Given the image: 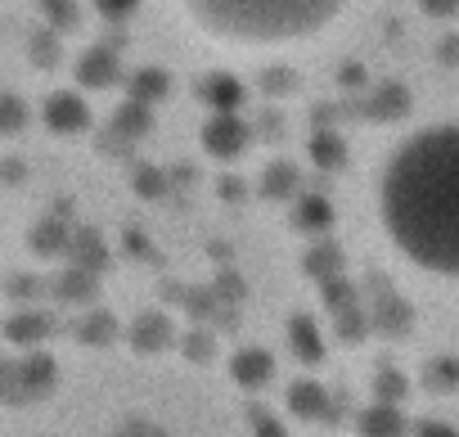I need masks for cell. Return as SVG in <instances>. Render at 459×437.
<instances>
[{"mask_svg": "<svg viewBox=\"0 0 459 437\" xmlns=\"http://www.w3.org/2000/svg\"><path fill=\"white\" fill-rule=\"evenodd\" d=\"M378 216L410 267L459 280V122L396 144L378 180Z\"/></svg>", "mask_w": 459, "mask_h": 437, "instance_id": "1", "label": "cell"}, {"mask_svg": "<svg viewBox=\"0 0 459 437\" xmlns=\"http://www.w3.org/2000/svg\"><path fill=\"white\" fill-rule=\"evenodd\" d=\"M347 0H180L185 19L225 46H293L342 14Z\"/></svg>", "mask_w": 459, "mask_h": 437, "instance_id": "2", "label": "cell"}, {"mask_svg": "<svg viewBox=\"0 0 459 437\" xmlns=\"http://www.w3.org/2000/svg\"><path fill=\"white\" fill-rule=\"evenodd\" d=\"M50 388H55V356H46V352H37V347H23V356L5 361V374H0V392H5L10 406L41 401Z\"/></svg>", "mask_w": 459, "mask_h": 437, "instance_id": "3", "label": "cell"}, {"mask_svg": "<svg viewBox=\"0 0 459 437\" xmlns=\"http://www.w3.org/2000/svg\"><path fill=\"white\" fill-rule=\"evenodd\" d=\"M248 140H253V127H248L239 113H212L207 127H203V149H207L212 158H221V162L239 158V153L248 149Z\"/></svg>", "mask_w": 459, "mask_h": 437, "instance_id": "4", "label": "cell"}, {"mask_svg": "<svg viewBox=\"0 0 459 437\" xmlns=\"http://www.w3.org/2000/svg\"><path fill=\"white\" fill-rule=\"evenodd\" d=\"M41 113H46V127H50L55 135H77V131L91 127V104H86L77 91H55Z\"/></svg>", "mask_w": 459, "mask_h": 437, "instance_id": "5", "label": "cell"}, {"mask_svg": "<svg viewBox=\"0 0 459 437\" xmlns=\"http://www.w3.org/2000/svg\"><path fill=\"white\" fill-rule=\"evenodd\" d=\"M405 415L392 401H374L356 415V437H405Z\"/></svg>", "mask_w": 459, "mask_h": 437, "instance_id": "6", "label": "cell"}, {"mask_svg": "<svg viewBox=\"0 0 459 437\" xmlns=\"http://www.w3.org/2000/svg\"><path fill=\"white\" fill-rule=\"evenodd\" d=\"M405 109H410V91H405L401 82H383V86H374V91L360 100V113H365L369 122H392V118H405Z\"/></svg>", "mask_w": 459, "mask_h": 437, "instance_id": "7", "label": "cell"}, {"mask_svg": "<svg viewBox=\"0 0 459 437\" xmlns=\"http://www.w3.org/2000/svg\"><path fill=\"white\" fill-rule=\"evenodd\" d=\"M230 374H235V383H239V388L257 392V388H266V383H271L275 361H271V352H262V347H239V352H235V361H230Z\"/></svg>", "mask_w": 459, "mask_h": 437, "instance_id": "8", "label": "cell"}, {"mask_svg": "<svg viewBox=\"0 0 459 437\" xmlns=\"http://www.w3.org/2000/svg\"><path fill=\"white\" fill-rule=\"evenodd\" d=\"M77 82H82L86 91H104V86H113V82H117V50H108V46H91V50L77 59Z\"/></svg>", "mask_w": 459, "mask_h": 437, "instance_id": "9", "label": "cell"}, {"mask_svg": "<svg viewBox=\"0 0 459 437\" xmlns=\"http://www.w3.org/2000/svg\"><path fill=\"white\" fill-rule=\"evenodd\" d=\"M131 347L140 352V356H153V352H167L171 343H176V329L167 325V316L162 311H149V316H140L135 325H131Z\"/></svg>", "mask_w": 459, "mask_h": 437, "instance_id": "10", "label": "cell"}, {"mask_svg": "<svg viewBox=\"0 0 459 437\" xmlns=\"http://www.w3.org/2000/svg\"><path fill=\"white\" fill-rule=\"evenodd\" d=\"M198 100H203L212 113H239V109H244V86L230 77V73H212V77H203Z\"/></svg>", "mask_w": 459, "mask_h": 437, "instance_id": "11", "label": "cell"}, {"mask_svg": "<svg viewBox=\"0 0 459 437\" xmlns=\"http://www.w3.org/2000/svg\"><path fill=\"white\" fill-rule=\"evenodd\" d=\"M289 352L302 361V365H320L325 361V334L311 316H293L289 320Z\"/></svg>", "mask_w": 459, "mask_h": 437, "instance_id": "12", "label": "cell"}, {"mask_svg": "<svg viewBox=\"0 0 459 437\" xmlns=\"http://www.w3.org/2000/svg\"><path fill=\"white\" fill-rule=\"evenodd\" d=\"M144 131H149V104L126 100V104L113 113V131H104V144L113 140V149H126V140H140Z\"/></svg>", "mask_w": 459, "mask_h": 437, "instance_id": "13", "label": "cell"}, {"mask_svg": "<svg viewBox=\"0 0 459 437\" xmlns=\"http://www.w3.org/2000/svg\"><path fill=\"white\" fill-rule=\"evenodd\" d=\"M46 334H50V316H46V311H37V307L14 311V316H10V325H5V343H10V347H37Z\"/></svg>", "mask_w": 459, "mask_h": 437, "instance_id": "14", "label": "cell"}, {"mask_svg": "<svg viewBox=\"0 0 459 437\" xmlns=\"http://www.w3.org/2000/svg\"><path fill=\"white\" fill-rule=\"evenodd\" d=\"M293 226L307 231V235H325L333 226V203L325 194H298L293 203Z\"/></svg>", "mask_w": 459, "mask_h": 437, "instance_id": "15", "label": "cell"}, {"mask_svg": "<svg viewBox=\"0 0 459 437\" xmlns=\"http://www.w3.org/2000/svg\"><path fill=\"white\" fill-rule=\"evenodd\" d=\"M369 320H374V329H378V334H387V338H396V334H410V307H405L396 293H387V289H378Z\"/></svg>", "mask_w": 459, "mask_h": 437, "instance_id": "16", "label": "cell"}, {"mask_svg": "<svg viewBox=\"0 0 459 437\" xmlns=\"http://www.w3.org/2000/svg\"><path fill=\"white\" fill-rule=\"evenodd\" d=\"M289 410H293L298 419H329V415H333V410H329V392H325L320 383H311V379L289 383Z\"/></svg>", "mask_w": 459, "mask_h": 437, "instance_id": "17", "label": "cell"}, {"mask_svg": "<svg viewBox=\"0 0 459 437\" xmlns=\"http://www.w3.org/2000/svg\"><path fill=\"white\" fill-rule=\"evenodd\" d=\"M28 244H32V253H41V258H59V253L73 249V231H68L64 216H46V222L28 235Z\"/></svg>", "mask_w": 459, "mask_h": 437, "instance_id": "18", "label": "cell"}, {"mask_svg": "<svg viewBox=\"0 0 459 437\" xmlns=\"http://www.w3.org/2000/svg\"><path fill=\"white\" fill-rule=\"evenodd\" d=\"M100 284V271H86V267H73V271H64L59 280H55V293L64 298V302H77V307H91L95 302V289Z\"/></svg>", "mask_w": 459, "mask_h": 437, "instance_id": "19", "label": "cell"}, {"mask_svg": "<svg viewBox=\"0 0 459 437\" xmlns=\"http://www.w3.org/2000/svg\"><path fill=\"white\" fill-rule=\"evenodd\" d=\"M311 162L320 171H338L347 162V144H342V135L333 127H316L311 131Z\"/></svg>", "mask_w": 459, "mask_h": 437, "instance_id": "20", "label": "cell"}, {"mask_svg": "<svg viewBox=\"0 0 459 437\" xmlns=\"http://www.w3.org/2000/svg\"><path fill=\"white\" fill-rule=\"evenodd\" d=\"M298 180H302L298 162L275 158V162L262 171V194H266V198H289V194H298Z\"/></svg>", "mask_w": 459, "mask_h": 437, "instance_id": "21", "label": "cell"}, {"mask_svg": "<svg viewBox=\"0 0 459 437\" xmlns=\"http://www.w3.org/2000/svg\"><path fill=\"white\" fill-rule=\"evenodd\" d=\"M302 267H307V275H311L316 284H325V280H338V275H342V253H338V244H316V249L302 258Z\"/></svg>", "mask_w": 459, "mask_h": 437, "instance_id": "22", "label": "cell"}, {"mask_svg": "<svg viewBox=\"0 0 459 437\" xmlns=\"http://www.w3.org/2000/svg\"><path fill=\"white\" fill-rule=\"evenodd\" d=\"M126 95L153 109V104L167 95V73H162V68H140V73H131V82H126Z\"/></svg>", "mask_w": 459, "mask_h": 437, "instance_id": "23", "label": "cell"}, {"mask_svg": "<svg viewBox=\"0 0 459 437\" xmlns=\"http://www.w3.org/2000/svg\"><path fill=\"white\" fill-rule=\"evenodd\" d=\"M68 258H73V267H86V271H100V267L108 262V253H104V244H100L95 231H73Z\"/></svg>", "mask_w": 459, "mask_h": 437, "instance_id": "24", "label": "cell"}, {"mask_svg": "<svg viewBox=\"0 0 459 437\" xmlns=\"http://www.w3.org/2000/svg\"><path fill=\"white\" fill-rule=\"evenodd\" d=\"M77 338L91 343V347L113 343V338H117V320H113V311H86V316L77 320Z\"/></svg>", "mask_w": 459, "mask_h": 437, "instance_id": "25", "label": "cell"}, {"mask_svg": "<svg viewBox=\"0 0 459 437\" xmlns=\"http://www.w3.org/2000/svg\"><path fill=\"white\" fill-rule=\"evenodd\" d=\"M320 298H325V307L338 316V311H351V307H360V289H351V280L347 275H338V280H325L320 284Z\"/></svg>", "mask_w": 459, "mask_h": 437, "instance_id": "26", "label": "cell"}, {"mask_svg": "<svg viewBox=\"0 0 459 437\" xmlns=\"http://www.w3.org/2000/svg\"><path fill=\"white\" fill-rule=\"evenodd\" d=\"M374 397L378 401H392V406H401L405 397H410V379L401 374V370H378V379H374Z\"/></svg>", "mask_w": 459, "mask_h": 437, "instance_id": "27", "label": "cell"}, {"mask_svg": "<svg viewBox=\"0 0 459 437\" xmlns=\"http://www.w3.org/2000/svg\"><path fill=\"white\" fill-rule=\"evenodd\" d=\"M41 14L50 19V28H55V32H73V28L82 23V14H77L73 0H41Z\"/></svg>", "mask_w": 459, "mask_h": 437, "instance_id": "28", "label": "cell"}, {"mask_svg": "<svg viewBox=\"0 0 459 437\" xmlns=\"http://www.w3.org/2000/svg\"><path fill=\"white\" fill-rule=\"evenodd\" d=\"M23 122H28V104H23L19 95H5V100H0V131L14 140V135L23 131Z\"/></svg>", "mask_w": 459, "mask_h": 437, "instance_id": "29", "label": "cell"}, {"mask_svg": "<svg viewBox=\"0 0 459 437\" xmlns=\"http://www.w3.org/2000/svg\"><path fill=\"white\" fill-rule=\"evenodd\" d=\"M108 437H171L162 424H153V419H144V415H131V419H122V424H113V433Z\"/></svg>", "mask_w": 459, "mask_h": 437, "instance_id": "30", "label": "cell"}, {"mask_svg": "<svg viewBox=\"0 0 459 437\" xmlns=\"http://www.w3.org/2000/svg\"><path fill=\"white\" fill-rule=\"evenodd\" d=\"M374 320H369V311H360V307H351V311H338V338L342 343H356V338H365V329H369Z\"/></svg>", "mask_w": 459, "mask_h": 437, "instance_id": "31", "label": "cell"}, {"mask_svg": "<svg viewBox=\"0 0 459 437\" xmlns=\"http://www.w3.org/2000/svg\"><path fill=\"white\" fill-rule=\"evenodd\" d=\"M428 388H459V361L455 356H437L428 365Z\"/></svg>", "mask_w": 459, "mask_h": 437, "instance_id": "32", "label": "cell"}, {"mask_svg": "<svg viewBox=\"0 0 459 437\" xmlns=\"http://www.w3.org/2000/svg\"><path fill=\"white\" fill-rule=\"evenodd\" d=\"M248 424H253V437H289L284 424H280L266 406H248Z\"/></svg>", "mask_w": 459, "mask_h": 437, "instance_id": "33", "label": "cell"}, {"mask_svg": "<svg viewBox=\"0 0 459 437\" xmlns=\"http://www.w3.org/2000/svg\"><path fill=\"white\" fill-rule=\"evenodd\" d=\"M167 189V171H158V167H135V194H144V198H158Z\"/></svg>", "mask_w": 459, "mask_h": 437, "instance_id": "34", "label": "cell"}, {"mask_svg": "<svg viewBox=\"0 0 459 437\" xmlns=\"http://www.w3.org/2000/svg\"><path fill=\"white\" fill-rule=\"evenodd\" d=\"M32 59H37L41 68H55V64H59V37H55V28L41 32V37H32Z\"/></svg>", "mask_w": 459, "mask_h": 437, "instance_id": "35", "label": "cell"}, {"mask_svg": "<svg viewBox=\"0 0 459 437\" xmlns=\"http://www.w3.org/2000/svg\"><path fill=\"white\" fill-rule=\"evenodd\" d=\"M95 5H100L104 19H126V14H135L140 0H95Z\"/></svg>", "mask_w": 459, "mask_h": 437, "instance_id": "36", "label": "cell"}, {"mask_svg": "<svg viewBox=\"0 0 459 437\" xmlns=\"http://www.w3.org/2000/svg\"><path fill=\"white\" fill-rule=\"evenodd\" d=\"M414 437H459V433L441 419H423V424H414Z\"/></svg>", "mask_w": 459, "mask_h": 437, "instance_id": "37", "label": "cell"}, {"mask_svg": "<svg viewBox=\"0 0 459 437\" xmlns=\"http://www.w3.org/2000/svg\"><path fill=\"white\" fill-rule=\"evenodd\" d=\"M423 5V14H432V19H450V14H459V0H419Z\"/></svg>", "mask_w": 459, "mask_h": 437, "instance_id": "38", "label": "cell"}, {"mask_svg": "<svg viewBox=\"0 0 459 437\" xmlns=\"http://www.w3.org/2000/svg\"><path fill=\"white\" fill-rule=\"evenodd\" d=\"M185 343V352L194 356V361H207V352H212V338L207 334H189V338H180Z\"/></svg>", "mask_w": 459, "mask_h": 437, "instance_id": "39", "label": "cell"}, {"mask_svg": "<svg viewBox=\"0 0 459 437\" xmlns=\"http://www.w3.org/2000/svg\"><path fill=\"white\" fill-rule=\"evenodd\" d=\"M266 91H271V95H284V91H293V77H289L284 68H271V73H266Z\"/></svg>", "mask_w": 459, "mask_h": 437, "instance_id": "40", "label": "cell"}, {"mask_svg": "<svg viewBox=\"0 0 459 437\" xmlns=\"http://www.w3.org/2000/svg\"><path fill=\"white\" fill-rule=\"evenodd\" d=\"M365 82H369L365 77V64H342V86H360L365 91Z\"/></svg>", "mask_w": 459, "mask_h": 437, "instance_id": "41", "label": "cell"}, {"mask_svg": "<svg viewBox=\"0 0 459 437\" xmlns=\"http://www.w3.org/2000/svg\"><path fill=\"white\" fill-rule=\"evenodd\" d=\"M437 59H441V64H459V37H455V32H450V37L441 41V50H437Z\"/></svg>", "mask_w": 459, "mask_h": 437, "instance_id": "42", "label": "cell"}, {"mask_svg": "<svg viewBox=\"0 0 459 437\" xmlns=\"http://www.w3.org/2000/svg\"><path fill=\"white\" fill-rule=\"evenodd\" d=\"M126 249H131L135 258H144V253H149V240H140V235L131 231V235H126Z\"/></svg>", "mask_w": 459, "mask_h": 437, "instance_id": "43", "label": "cell"}, {"mask_svg": "<svg viewBox=\"0 0 459 437\" xmlns=\"http://www.w3.org/2000/svg\"><path fill=\"white\" fill-rule=\"evenodd\" d=\"M5 176H10V185H19V180H23V167L10 158V162H5Z\"/></svg>", "mask_w": 459, "mask_h": 437, "instance_id": "44", "label": "cell"}, {"mask_svg": "<svg viewBox=\"0 0 459 437\" xmlns=\"http://www.w3.org/2000/svg\"><path fill=\"white\" fill-rule=\"evenodd\" d=\"M10 293H14V298H28V293H32V280H14V289H10Z\"/></svg>", "mask_w": 459, "mask_h": 437, "instance_id": "45", "label": "cell"}]
</instances>
